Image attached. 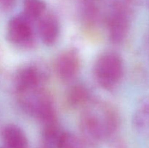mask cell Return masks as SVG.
<instances>
[{"label":"cell","instance_id":"cell-14","mask_svg":"<svg viewBox=\"0 0 149 148\" xmlns=\"http://www.w3.org/2000/svg\"><path fill=\"white\" fill-rule=\"evenodd\" d=\"M17 0H0V8L4 11H10L14 8Z\"/></svg>","mask_w":149,"mask_h":148},{"label":"cell","instance_id":"cell-15","mask_svg":"<svg viewBox=\"0 0 149 148\" xmlns=\"http://www.w3.org/2000/svg\"><path fill=\"white\" fill-rule=\"evenodd\" d=\"M41 148H46V147H43V146H42V147H41Z\"/></svg>","mask_w":149,"mask_h":148},{"label":"cell","instance_id":"cell-5","mask_svg":"<svg viewBox=\"0 0 149 148\" xmlns=\"http://www.w3.org/2000/svg\"><path fill=\"white\" fill-rule=\"evenodd\" d=\"M7 37L10 43L19 47H31L35 42L32 21L23 14L12 17L7 24Z\"/></svg>","mask_w":149,"mask_h":148},{"label":"cell","instance_id":"cell-9","mask_svg":"<svg viewBox=\"0 0 149 148\" xmlns=\"http://www.w3.org/2000/svg\"><path fill=\"white\" fill-rule=\"evenodd\" d=\"M134 129L143 136L149 135V95L141 97L138 102L132 118Z\"/></svg>","mask_w":149,"mask_h":148},{"label":"cell","instance_id":"cell-13","mask_svg":"<svg viewBox=\"0 0 149 148\" xmlns=\"http://www.w3.org/2000/svg\"><path fill=\"white\" fill-rule=\"evenodd\" d=\"M55 148H85V143L74 133L63 131L58 138Z\"/></svg>","mask_w":149,"mask_h":148},{"label":"cell","instance_id":"cell-1","mask_svg":"<svg viewBox=\"0 0 149 148\" xmlns=\"http://www.w3.org/2000/svg\"><path fill=\"white\" fill-rule=\"evenodd\" d=\"M119 125V113L109 103L91 100L83 107L80 130L84 143L95 145L109 139L116 131Z\"/></svg>","mask_w":149,"mask_h":148},{"label":"cell","instance_id":"cell-11","mask_svg":"<svg viewBox=\"0 0 149 148\" xmlns=\"http://www.w3.org/2000/svg\"><path fill=\"white\" fill-rule=\"evenodd\" d=\"M65 101L71 108L84 107L91 101L90 91L84 85L80 84H74L67 91Z\"/></svg>","mask_w":149,"mask_h":148},{"label":"cell","instance_id":"cell-7","mask_svg":"<svg viewBox=\"0 0 149 148\" xmlns=\"http://www.w3.org/2000/svg\"><path fill=\"white\" fill-rule=\"evenodd\" d=\"M80 68V57L78 52L69 49L61 52L55 62V71L60 79L68 82L74 79Z\"/></svg>","mask_w":149,"mask_h":148},{"label":"cell","instance_id":"cell-2","mask_svg":"<svg viewBox=\"0 0 149 148\" xmlns=\"http://www.w3.org/2000/svg\"><path fill=\"white\" fill-rule=\"evenodd\" d=\"M17 96L23 110L40 120L42 125L58 120L52 98L42 87L20 93Z\"/></svg>","mask_w":149,"mask_h":148},{"label":"cell","instance_id":"cell-10","mask_svg":"<svg viewBox=\"0 0 149 148\" xmlns=\"http://www.w3.org/2000/svg\"><path fill=\"white\" fill-rule=\"evenodd\" d=\"M2 138L6 148H29L26 133L15 125L6 126L3 129Z\"/></svg>","mask_w":149,"mask_h":148},{"label":"cell","instance_id":"cell-6","mask_svg":"<svg viewBox=\"0 0 149 148\" xmlns=\"http://www.w3.org/2000/svg\"><path fill=\"white\" fill-rule=\"evenodd\" d=\"M45 73L35 65H24L17 71L15 77V87L17 94L42 87Z\"/></svg>","mask_w":149,"mask_h":148},{"label":"cell","instance_id":"cell-8","mask_svg":"<svg viewBox=\"0 0 149 148\" xmlns=\"http://www.w3.org/2000/svg\"><path fill=\"white\" fill-rule=\"evenodd\" d=\"M36 22L38 33L42 41L47 46L53 45L60 34V25L56 16L45 12Z\"/></svg>","mask_w":149,"mask_h":148},{"label":"cell","instance_id":"cell-4","mask_svg":"<svg viewBox=\"0 0 149 148\" xmlns=\"http://www.w3.org/2000/svg\"><path fill=\"white\" fill-rule=\"evenodd\" d=\"M124 62L117 53L102 54L94 65V74L100 86L111 90L118 85L124 75Z\"/></svg>","mask_w":149,"mask_h":148},{"label":"cell","instance_id":"cell-3","mask_svg":"<svg viewBox=\"0 0 149 148\" xmlns=\"http://www.w3.org/2000/svg\"><path fill=\"white\" fill-rule=\"evenodd\" d=\"M130 0H113L106 15L109 39L115 44H122L127 36L131 23Z\"/></svg>","mask_w":149,"mask_h":148},{"label":"cell","instance_id":"cell-12","mask_svg":"<svg viewBox=\"0 0 149 148\" xmlns=\"http://www.w3.org/2000/svg\"><path fill=\"white\" fill-rule=\"evenodd\" d=\"M22 14L31 21H37L46 12V3L43 0H23Z\"/></svg>","mask_w":149,"mask_h":148}]
</instances>
